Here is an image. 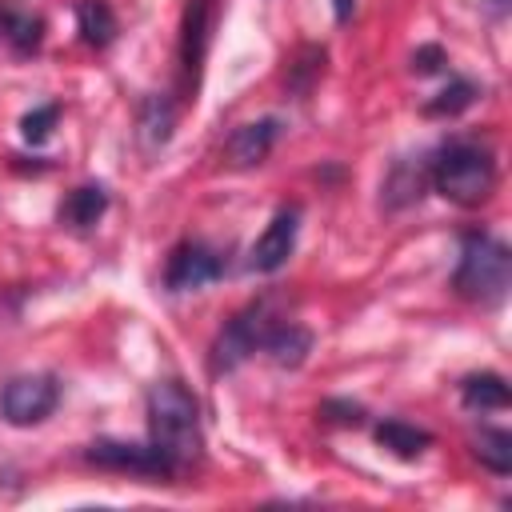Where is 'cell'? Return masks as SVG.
Segmentation results:
<instances>
[{
  "instance_id": "1",
  "label": "cell",
  "mask_w": 512,
  "mask_h": 512,
  "mask_svg": "<svg viewBox=\"0 0 512 512\" xmlns=\"http://www.w3.org/2000/svg\"><path fill=\"white\" fill-rule=\"evenodd\" d=\"M148 444L172 464L180 476L200 460L204 432H200V404L180 380H160L148 392Z\"/></svg>"
},
{
  "instance_id": "2",
  "label": "cell",
  "mask_w": 512,
  "mask_h": 512,
  "mask_svg": "<svg viewBox=\"0 0 512 512\" xmlns=\"http://www.w3.org/2000/svg\"><path fill=\"white\" fill-rule=\"evenodd\" d=\"M428 180L444 200H452L460 208H476L496 188V160H492V152L484 144L452 140L428 164Z\"/></svg>"
},
{
  "instance_id": "3",
  "label": "cell",
  "mask_w": 512,
  "mask_h": 512,
  "mask_svg": "<svg viewBox=\"0 0 512 512\" xmlns=\"http://www.w3.org/2000/svg\"><path fill=\"white\" fill-rule=\"evenodd\" d=\"M508 284H512L508 244H500L496 236H484V232H468L460 240V264L452 272V288L464 300L492 308L508 296Z\"/></svg>"
},
{
  "instance_id": "4",
  "label": "cell",
  "mask_w": 512,
  "mask_h": 512,
  "mask_svg": "<svg viewBox=\"0 0 512 512\" xmlns=\"http://www.w3.org/2000/svg\"><path fill=\"white\" fill-rule=\"evenodd\" d=\"M60 404V380L48 376V372H36V376H12L4 388H0V416L12 424V428H32L40 420H48Z\"/></svg>"
},
{
  "instance_id": "5",
  "label": "cell",
  "mask_w": 512,
  "mask_h": 512,
  "mask_svg": "<svg viewBox=\"0 0 512 512\" xmlns=\"http://www.w3.org/2000/svg\"><path fill=\"white\" fill-rule=\"evenodd\" d=\"M272 332V316H268V300H252L244 312H236L228 320V328L216 336L212 344V372H232L236 364H244L264 336Z\"/></svg>"
},
{
  "instance_id": "6",
  "label": "cell",
  "mask_w": 512,
  "mask_h": 512,
  "mask_svg": "<svg viewBox=\"0 0 512 512\" xmlns=\"http://www.w3.org/2000/svg\"><path fill=\"white\" fill-rule=\"evenodd\" d=\"M88 460L108 472H132V476H152V480H172V464L152 448V444H128V440H96L88 444Z\"/></svg>"
},
{
  "instance_id": "7",
  "label": "cell",
  "mask_w": 512,
  "mask_h": 512,
  "mask_svg": "<svg viewBox=\"0 0 512 512\" xmlns=\"http://www.w3.org/2000/svg\"><path fill=\"white\" fill-rule=\"evenodd\" d=\"M220 276H224V260L200 240L176 244L172 256H168V268H164V284L172 292H196V288H204Z\"/></svg>"
},
{
  "instance_id": "8",
  "label": "cell",
  "mask_w": 512,
  "mask_h": 512,
  "mask_svg": "<svg viewBox=\"0 0 512 512\" xmlns=\"http://www.w3.org/2000/svg\"><path fill=\"white\" fill-rule=\"evenodd\" d=\"M296 232H300V208L288 204V208H280V212L268 220V228L256 236V244H252V252H248V268H252V272H276V268H284L288 256H292V248H296Z\"/></svg>"
},
{
  "instance_id": "9",
  "label": "cell",
  "mask_w": 512,
  "mask_h": 512,
  "mask_svg": "<svg viewBox=\"0 0 512 512\" xmlns=\"http://www.w3.org/2000/svg\"><path fill=\"white\" fill-rule=\"evenodd\" d=\"M212 16H216V0H188L184 4V20H180V68H184V76L192 84H196L200 60L208 52Z\"/></svg>"
},
{
  "instance_id": "10",
  "label": "cell",
  "mask_w": 512,
  "mask_h": 512,
  "mask_svg": "<svg viewBox=\"0 0 512 512\" xmlns=\"http://www.w3.org/2000/svg\"><path fill=\"white\" fill-rule=\"evenodd\" d=\"M276 136H280V120L244 124V128H236V132L228 136V160H232L236 168H252V164H260V160L272 152Z\"/></svg>"
},
{
  "instance_id": "11",
  "label": "cell",
  "mask_w": 512,
  "mask_h": 512,
  "mask_svg": "<svg viewBox=\"0 0 512 512\" xmlns=\"http://www.w3.org/2000/svg\"><path fill=\"white\" fill-rule=\"evenodd\" d=\"M424 184H428V164L420 160H400L388 180H384V208H408L424 196Z\"/></svg>"
},
{
  "instance_id": "12",
  "label": "cell",
  "mask_w": 512,
  "mask_h": 512,
  "mask_svg": "<svg viewBox=\"0 0 512 512\" xmlns=\"http://www.w3.org/2000/svg\"><path fill=\"white\" fill-rule=\"evenodd\" d=\"M460 400L472 412H492V408H508L512 392H508V380L504 376H496V372H472V376L460 380Z\"/></svg>"
},
{
  "instance_id": "13",
  "label": "cell",
  "mask_w": 512,
  "mask_h": 512,
  "mask_svg": "<svg viewBox=\"0 0 512 512\" xmlns=\"http://www.w3.org/2000/svg\"><path fill=\"white\" fill-rule=\"evenodd\" d=\"M260 348H264L276 364L296 368V364H304V356L312 352V332L300 328V324H272V332L264 336Z\"/></svg>"
},
{
  "instance_id": "14",
  "label": "cell",
  "mask_w": 512,
  "mask_h": 512,
  "mask_svg": "<svg viewBox=\"0 0 512 512\" xmlns=\"http://www.w3.org/2000/svg\"><path fill=\"white\" fill-rule=\"evenodd\" d=\"M104 212H108V192H104V184H80V188L60 204V220L72 224V228H92Z\"/></svg>"
},
{
  "instance_id": "15",
  "label": "cell",
  "mask_w": 512,
  "mask_h": 512,
  "mask_svg": "<svg viewBox=\"0 0 512 512\" xmlns=\"http://www.w3.org/2000/svg\"><path fill=\"white\" fill-rule=\"evenodd\" d=\"M376 444L384 448V452H392V456H400V460H416L428 444H432V436L424 432V428H416V424H404V420H384V424H376Z\"/></svg>"
},
{
  "instance_id": "16",
  "label": "cell",
  "mask_w": 512,
  "mask_h": 512,
  "mask_svg": "<svg viewBox=\"0 0 512 512\" xmlns=\"http://www.w3.org/2000/svg\"><path fill=\"white\" fill-rule=\"evenodd\" d=\"M76 24H80L84 44H92V48H108L116 40V12H112L108 0H80L76 4Z\"/></svg>"
},
{
  "instance_id": "17",
  "label": "cell",
  "mask_w": 512,
  "mask_h": 512,
  "mask_svg": "<svg viewBox=\"0 0 512 512\" xmlns=\"http://www.w3.org/2000/svg\"><path fill=\"white\" fill-rule=\"evenodd\" d=\"M472 452L488 472L496 476L512 472V436L504 428H480V436H472Z\"/></svg>"
},
{
  "instance_id": "18",
  "label": "cell",
  "mask_w": 512,
  "mask_h": 512,
  "mask_svg": "<svg viewBox=\"0 0 512 512\" xmlns=\"http://www.w3.org/2000/svg\"><path fill=\"white\" fill-rule=\"evenodd\" d=\"M172 124H176V112H172V104H168L164 96H148V100L140 104V140H144L148 148L168 144Z\"/></svg>"
},
{
  "instance_id": "19",
  "label": "cell",
  "mask_w": 512,
  "mask_h": 512,
  "mask_svg": "<svg viewBox=\"0 0 512 512\" xmlns=\"http://www.w3.org/2000/svg\"><path fill=\"white\" fill-rule=\"evenodd\" d=\"M472 100H476V84H472V80H452L448 88H440V92L424 104V116H456V112H464Z\"/></svg>"
},
{
  "instance_id": "20",
  "label": "cell",
  "mask_w": 512,
  "mask_h": 512,
  "mask_svg": "<svg viewBox=\"0 0 512 512\" xmlns=\"http://www.w3.org/2000/svg\"><path fill=\"white\" fill-rule=\"evenodd\" d=\"M16 52H36L40 48V20L28 12H4V28H0Z\"/></svg>"
},
{
  "instance_id": "21",
  "label": "cell",
  "mask_w": 512,
  "mask_h": 512,
  "mask_svg": "<svg viewBox=\"0 0 512 512\" xmlns=\"http://www.w3.org/2000/svg\"><path fill=\"white\" fill-rule=\"evenodd\" d=\"M56 120H60V108H56V104H40V108L24 112V120H20V136H24L28 144H44V140L52 136Z\"/></svg>"
},
{
  "instance_id": "22",
  "label": "cell",
  "mask_w": 512,
  "mask_h": 512,
  "mask_svg": "<svg viewBox=\"0 0 512 512\" xmlns=\"http://www.w3.org/2000/svg\"><path fill=\"white\" fill-rule=\"evenodd\" d=\"M304 56H308V60H296V64H292V80H288L292 92H308L312 80L324 72V48H304Z\"/></svg>"
},
{
  "instance_id": "23",
  "label": "cell",
  "mask_w": 512,
  "mask_h": 512,
  "mask_svg": "<svg viewBox=\"0 0 512 512\" xmlns=\"http://www.w3.org/2000/svg\"><path fill=\"white\" fill-rule=\"evenodd\" d=\"M320 416L324 420H332V424H364V408L360 404H352V400H324L320 404Z\"/></svg>"
},
{
  "instance_id": "24",
  "label": "cell",
  "mask_w": 512,
  "mask_h": 512,
  "mask_svg": "<svg viewBox=\"0 0 512 512\" xmlns=\"http://www.w3.org/2000/svg\"><path fill=\"white\" fill-rule=\"evenodd\" d=\"M440 64H444V48L440 44H424V48L412 52V72H420V76L440 72Z\"/></svg>"
},
{
  "instance_id": "25",
  "label": "cell",
  "mask_w": 512,
  "mask_h": 512,
  "mask_svg": "<svg viewBox=\"0 0 512 512\" xmlns=\"http://www.w3.org/2000/svg\"><path fill=\"white\" fill-rule=\"evenodd\" d=\"M332 12H336V20H340V24H348V20H352V12H356V0H332Z\"/></svg>"
},
{
  "instance_id": "26",
  "label": "cell",
  "mask_w": 512,
  "mask_h": 512,
  "mask_svg": "<svg viewBox=\"0 0 512 512\" xmlns=\"http://www.w3.org/2000/svg\"><path fill=\"white\" fill-rule=\"evenodd\" d=\"M0 28H4V12H0Z\"/></svg>"
}]
</instances>
